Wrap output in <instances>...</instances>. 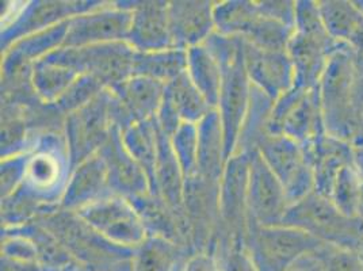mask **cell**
Segmentation results:
<instances>
[{"label": "cell", "mask_w": 363, "mask_h": 271, "mask_svg": "<svg viewBox=\"0 0 363 271\" xmlns=\"http://www.w3.org/2000/svg\"><path fill=\"white\" fill-rule=\"evenodd\" d=\"M355 55L351 45L337 49L318 86L325 132L350 143L359 136L361 116L357 105Z\"/></svg>", "instance_id": "1"}, {"label": "cell", "mask_w": 363, "mask_h": 271, "mask_svg": "<svg viewBox=\"0 0 363 271\" xmlns=\"http://www.w3.org/2000/svg\"><path fill=\"white\" fill-rule=\"evenodd\" d=\"M285 226L298 228L324 244L363 251V219H350L316 192L290 205Z\"/></svg>", "instance_id": "2"}, {"label": "cell", "mask_w": 363, "mask_h": 271, "mask_svg": "<svg viewBox=\"0 0 363 271\" xmlns=\"http://www.w3.org/2000/svg\"><path fill=\"white\" fill-rule=\"evenodd\" d=\"M323 241L293 226H270L257 241V271H288L305 256L316 253Z\"/></svg>", "instance_id": "3"}, {"label": "cell", "mask_w": 363, "mask_h": 271, "mask_svg": "<svg viewBox=\"0 0 363 271\" xmlns=\"http://www.w3.org/2000/svg\"><path fill=\"white\" fill-rule=\"evenodd\" d=\"M303 148L313 167L315 192L328 198L337 174L348 165H354L352 145L325 133Z\"/></svg>", "instance_id": "4"}, {"label": "cell", "mask_w": 363, "mask_h": 271, "mask_svg": "<svg viewBox=\"0 0 363 271\" xmlns=\"http://www.w3.org/2000/svg\"><path fill=\"white\" fill-rule=\"evenodd\" d=\"M318 7L325 29L333 40L351 45L363 25V16L354 1L323 0L318 1Z\"/></svg>", "instance_id": "5"}, {"label": "cell", "mask_w": 363, "mask_h": 271, "mask_svg": "<svg viewBox=\"0 0 363 271\" xmlns=\"http://www.w3.org/2000/svg\"><path fill=\"white\" fill-rule=\"evenodd\" d=\"M328 199L342 214L362 219L363 178L357 167L348 165L337 174Z\"/></svg>", "instance_id": "6"}, {"label": "cell", "mask_w": 363, "mask_h": 271, "mask_svg": "<svg viewBox=\"0 0 363 271\" xmlns=\"http://www.w3.org/2000/svg\"><path fill=\"white\" fill-rule=\"evenodd\" d=\"M315 255L321 271H363V256L358 251L324 244Z\"/></svg>", "instance_id": "7"}, {"label": "cell", "mask_w": 363, "mask_h": 271, "mask_svg": "<svg viewBox=\"0 0 363 271\" xmlns=\"http://www.w3.org/2000/svg\"><path fill=\"white\" fill-rule=\"evenodd\" d=\"M171 267V256L162 248H150L137 262L136 271H168Z\"/></svg>", "instance_id": "8"}, {"label": "cell", "mask_w": 363, "mask_h": 271, "mask_svg": "<svg viewBox=\"0 0 363 271\" xmlns=\"http://www.w3.org/2000/svg\"><path fill=\"white\" fill-rule=\"evenodd\" d=\"M355 79H357V105L359 113L363 109V53L355 55ZM361 117V116H359Z\"/></svg>", "instance_id": "9"}, {"label": "cell", "mask_w": 363, "mask_h": 271, "mask_svg": "<svg viewBox=\"0 0 363 271\" xmlns=\"http://www.w3.org/2000/svg\"><path fill=\"white\" fill-rule=\"evenodd\" d=\"M227 271H257L252 260L245 256H233L228 265Z\"/></svg>", "instance_id": "10"}, {"label": "cell", "mask_w": 363, "mask_h": 271, "mask_svg": "<svg viewBox=\"0 0 363 271\" xmlns=\"http://www.w3.org/2000/svg\"><path fill=\"white\" fill-rule=\"evenodd\" d=\"M288 271H321L318 265V258L313 254L305 256L301 260H298L290 270Z\"/></svg>", "instance_id": "11"}, {"label": "cell", "mask_w": 363, "mask_h": 271, "mask_svg": "<svg viewBox=\"0 0 363 271\" xmlns=\"http://www.w3.org/2000/svg\"><path fill=\"white\" fill-rule=\"evenodd\" d=\"M352 157H354V166L359 171L363 178V136L357 137L352 143Z\"/></svg>", "instance_id": "12"}, {"label": "cell", "mask_w": 363, "mask_h": 271, "mask_svg": "<svg viewBox=\"0 0 363 271\" xmlns=\"http://www.w3.org/2000/svg\"><path fill=\"white\" fill-rule=\"evenodd\" d=\"M187 271H213L212 267H211V265L208 263V262H205V260H197V262H194V263H191L190 265V267H189V270Z\"/></svg>", "instance_id": "13"}, {"label": "cell", "mask_w": 363, "mask_h": 271, "mask_svg": "<svg viewBox=\"0 0 363 271\" xmlns=\"http://www.w3.org/2000/svg\"><path fill=\"white\" fill-rule=\"evenodd\" d=\"M354 4L358 9V11L361 13V16H363V0H357V1H354Z\"/></svg>", "instance_id": "14"}, {"label": "cell", "mask_w": 363, "mask_h": 271, "mask_svg": "<svg viewBox=\"0 0 363 271\" xmlns=\"http://www.w3.org/2000/svg\"><path fill=\"white\" fill-rule=\"evenodd\" d=\"M359 136H363V109L361 111V117H359Z\"/></svg>", "instance_id": "15"}]
</instances>
